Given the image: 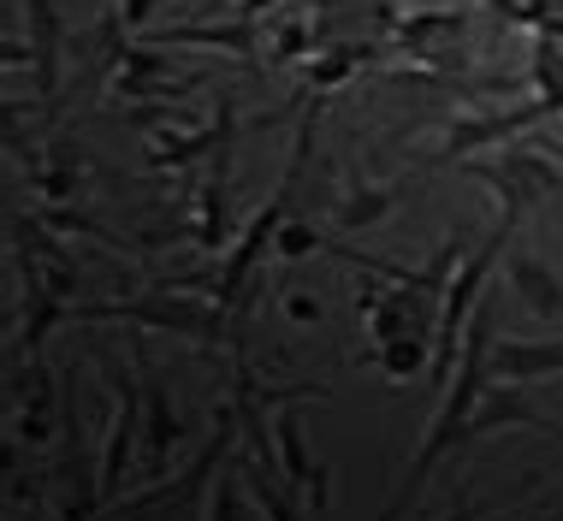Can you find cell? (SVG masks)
<instances>
[{
    "label": "cell",
    "mask_w": 563,
    "mask_h": 521,
    "mask_svg": "<svg viewBox=\"0 0 563 521\" xmlns=\"http://www.w3.org/2000/svg\"><path fill=\"white\" fill-rule=\"evenodd\" d=\"M148 7H155V0H119V12H125V24H143V19H148Z\"/></svg>",
    "instance_id": "3957f363"
},
{
    "label": "cell",
    "mask_w": 563,
    "mask_h": 521,
    "mask_svg": "<svg viewBox=\"0 0 563 521\" xmlns=\"http://www.w3.org/2000/svg\"><path fill=\"white\" fill-rule=\"evenodd\" d=\"M545 367H563V344H505L498 350V374L505 379H528V374H545Z\"/></svg>",
    "instance_id": "6da1fadb"
},
{
    "label": "cell",
    "mask_w": 563,
    "mask_h": 521,
    "mask_svg": "<svg viewBox=\"0 0 563 521\" xmlns=\"http://www.w3.org/2000/svg\"><path fill=\"white\" fill-rule=\"evenodd\" d=\"M516 285H522V297L534 302V309L563 314V290H558V279L545 267H534V260H516Z\"/></svg>",
    "instance_id": "7a4b0ae2"
},
{
    "label": "cell",
    "mask_w": 563,
    "mask_h": 521,
    "mask_svg": "<svg viewBox=\"0 0 563 521\" xmlns=\"http://www.w3.org/2000/svg\"><path fill=\"white\" fill-rule=\"evenodd\" d=\"M267 7H273V0H243V19H262Z\"/></svg>",
    "instance_id": "277c9868"
}]
</instances>
